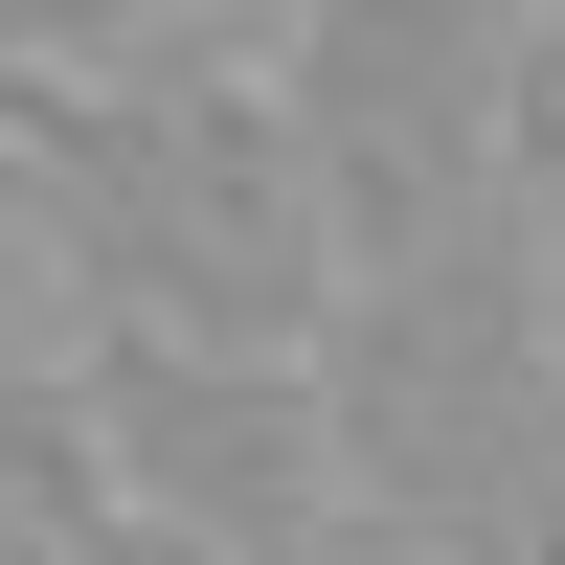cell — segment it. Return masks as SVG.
<instances>
[{
	"label": "cell",
	"instance_id": "obj_1",
	"mask_svg": "<svg viewBox=\"0 0 565 565\" xmlns=\"http://www.w3.org/2000/svg\"><path fill=\"white\" fill-rule=\"evenodd\" d=\"M0 226L90 317H159V340H317V271H340L271 68L159 23V0L45 45V68H0Z\"/></svg>",
	"mask_w": 565,
	"mask_h": 565
},
{
	"label": "cell",
	"instance_id": "obj_2",
	"mask_svg": "<svg viewBox=\"0 0 565 565\" xmlns=\"http://www.w3.org/2000/svg\"><path fill=\"white\" fill-rule=\"evenodd\" d=\"M317 452L340 521L430 543V565H565V340L521 295V204H430L385 249L317 271Z\"/></svg>",
	"mask_w": 565,
	"mask_h": 565
},
{
	"label": "cell",
	"instance_id": "obj_3",
	"mask_svg": "<svg viewBox=\"0 0 565 565\" xmlns=\"http://www.w3.org/2000/svg\"><path fill=\"white\" fill-rule=\"evenodd\" d=\"M521 23H543V0H271L249 68H271V114H295L317 249H385V226H430V204L498 181Z\"/></svg>",
	"mask_w": 565,
	"mask_h": 565
},
{
	"label": "cell",
	"instance_id": "obj_4",
	"mask_svg": "<svg viewBox=\"0 0 565 565\" xmlns=\"http://www.w3.org/2000/svg\"><path fill=\"white\" fill-rule=\"evenodd\" d=\"M68 430H90V498L226 543V565H295L340 521V452H317V362L295 340H159V317H90L68 362Z\"/></svg>",
	"mask_w": 565,
	"mask_h": 565
},
{
	"label": "cell",
	"instance_id": "obj_5",
	"mask_svg": "<svg viewBox=\"0 0 565 565\" xmlns=\"http://www.w3.org/2000/svg\"><path fill=\"white\" fill-rule=\"evenodd\" d=\"M498 204H521V295L565 340V0L521 23V114H498Z\"/></svg>",
	"mask_w": 565,
	"mask_h": 565
},
{
	"label": "cell",
	"instance_id": "obj_6",
	"mask_svg": "<svg viewBox=\"0 0 565 565\" xmlns=\"http://www.w3.org/2000/svg\"><path fill=\"white\" fill-rule=\"evenodd\" d=\"M45 565H226V543H181V521H136V498H68V543Z\"/></svg>",
	"mask_w": 565,
	"mask_h": 565
},
{
	"label": "cell",
	"instance_id": "obj_7",
	"mask_svg": "<svg viewBox=\"0 0 565 565\" xmlns=\"http://www.w3.org/2000/svg\"><path fill=\"white\" fill-rule=\"evenodd\" d=\"M90 23H136V0H0V68H45V45H90Z\"/></svg>",
	"mask_w": 565,
	"mask_h": 565
},
{
	"label": "cell",
	"instance_id": "obj_8",
	"mask_svg": "<svg viewBox=\"0 0 565 565\" xmlns=\"http://www.w3.org/2000/svg\"><path fill=\"white\" fill-rule=\"evenodd\" d=\"M295 565H430V543H385V521H317V543H295Z\"/></svg>",
	"mask_w": 565,
	"mask_h": 565
}]
</instances>
